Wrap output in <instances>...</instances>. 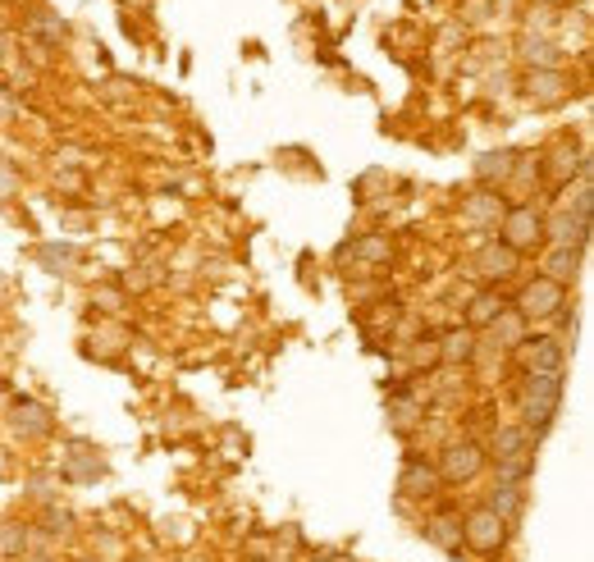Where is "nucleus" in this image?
<instances>
[{"label": "nucleus", "mask_w": 594, "mask_h": 562, "mask_svg": "<svg viewBox=\"0 0 594 562\" xmlns=\"http://www.w3.org/2000/svg\"><path fill=\"white\" fill-rule=\"evenodd\" d=\"M558 403H562V371H530L521 389V425L530 434H544L558 416Z\"/></svg>", "instance_id": "1"}, {"label": "nucleus", "mask_w": 594, "mask_h": 562, "mask_svg": "<svg viewBox=\"0 0 594 562\" xmlns=\"http://www.w3.org/2000/svg\"><path fill=\"white\" fill-rule=\"evenodd\" d=\"M489 457L498 462V480L526 485V475L535 471V434L526 425H503L489 439Z\"/></svg>", "instance_id": "2"}, {"label": "nucleus", "mask_w": 594, "mask_h": 562, "mask_svg": "<svg viewBox=\"0 0 594 562\" xmlns=\"http://www.w3.org/2000/svg\"><path fill=\"white\" fill-rule=\"evenodd\" d=\"M462 544L476 548V553H485V557H494L507 544V521L498 512H489V507H471L466 521H462Z\"/></svg>", "instance_id": "3"}, {"label": "nucleus", "mask_w": 594, "mask_h": 562, "mask_svg": "<svg viewBox=\"0 0 594 562\" xmlns=\"http://www.w3.org/2000/svg\"><path fill=\"white\" fill-rule=\"evenodd\" d=\"M439 480L444 485H466V480H476L480 471H485V448L480 444H471V439H462V444H448L444 453H439Z\"/></svg>", "instance_id": "4"}, {"label": "nucleus", "mask_w": 594, "mask_h": 562, "mask_svg": "<svg viewBox=\"0 0 594 562\" xmlns=\"http://www.w3.org/2000/svg\"><path fill=\"white\" fill-rule=\"evenodd\" d=\"M562 302H567V289L539 274L535 284L521 289V298H517V316H521V321H548V316H558Z\"/></svg>", "instance_id": "5"}, {"label": "nucleus", "mask_w": 594, "mask_h": 562, "mask_svg": "<svg viewBox=\"0 0 594 562\" xmlns=\"http://www.w3.org/2000/svg\"><path fill=\"white\" fill-rule=\"evenodd\" d=\"M539 242H544V215L535 206H517L503 224V247L521 256V251H535Z\"/></svg>", "instance_id": "6"}, {"label": "nucleus", "mask_w": 594, "mask_h": 562, "mask_svg": "<svg viewBox=\"0 0 594 562\" xmlns=\"http://www.w3.org/2000/svg\"><path fill=\"white\" fill-rule=\"evenodd\" d=\"M439 471L430 466V462H421V457H412L403 471H398V489H403V498H430V494H439Z\"/></svg>", "instance_id": "7"}, {"label": "nucleus", "mask_w": 594, "mask_h": 562, "mask_svg": "<svg viewBox=\"0 0 594 562\" xmlns=\"http://www.w3.org/2000/svg\"><path fill=\"white\" fill-rule=\"evenodd\" d=\"M517 270V251H507L503 242H485L480 251H476V274H485V279H507Z\"/></svg>", "instance_id": "8"}, {"label": "nucleus", "mask_w": 594, "mask_h": 562, "mask_svg": "<svg viewBox=\"0 0 594 562\" xmlns=\"http://www.w3.org/2000/svg\"><path fill=\"white\" fill-rule=\"evenodd\" d=\"M485 507H489V512H498V516H503V521L512 526V521L521 516V507H526V489H521L517 480H498Z\"/></svg>", "instance_id": "9"}, {"label": "nucleus", "mask_w": 594, "mask_h": 562, "mask_svg": "<svg viewBox=\"0 0 594 562\" xmlns=\"http://www.w3.org/2000/svg\"><path fill=\"white\" fill-rule=\"evenodd\" d=\"M567 348L558 339H526V366L530 371H562Z\"/></svg>", "instance_id": "10"}, {"label": "nucleus", "mask_w": 594, "mask_h": 562, "mask_svg": "<svg viewBox=\"0 0 594 562\" xmlns=\"http://www.w3.org/2000/svg\"><path fill=\"white\" fill-rule=\"evenodd\" d=\"M425 539L444 553H462V521L457 516H430L425 521Z\"/></svg>", "instance_id": "11"}, {"label": "nucleus", "mask_w": 594, "mask_h": 562, "mask_svg": "<svg viewBox=\"0 0 594 562\" xmlns=\"http://www.w3.org/2000/svg\"><path fill=\"white\" fill-rule=\"evenodd\" d=\"M544 279H553V284H562L567 289V279H576V270H580V247H553L548 256H544Z\"/></svg>", "instance_id": "12"}, {"label": "nucleus", "mask_w": 594, "mask_h": 562, "mask_svg": "<svg viewBox=\"0 0 594 562\" xmlns=\"http://www.w3.org/2000/svg\"><path fill=\"white\" fill-rule=\"evenodd\" d=\"M439 357H444V362H471V357H476V334H471V330H453V334H444Z\"/></svg>", "instance_id": "13"}, {"label": "nucleus", "mask_w": 594, "mask_h": 562, "mask_svg": "<svg viewBox=\"0 0 594 562\" xmlns=\"http://www.w3.org/2000/svg\"><path fill=\"white\" fill-rule=\"evenodd\" d=\"M503 316V302L494 298V293H480L476 302H471V312H466V325L471 330H485V325H494Z\"/></svg>", "instance_id": "14"}, {"label": "nucleus", "mask_w": 594, "mask_h": 562, "mask_svg": "<svg viewBox=\"0 0 594 562\" xmlns=\"http://www.w3.org/2000/svg\"><path fill=\"white\" fill-rule=\"evenodd\" d=\"M15 425H19L24 434H46V430H51V421H46V412H42L37 403H24V398L15 403Z\"/></svg>", "instance_id": "15"}, {"label": "nucleus", "mask_w": 594, "mask_h": 562, "mask_svg": "<svg viewBox=\"0 0 594 562\" xmlns=\"http://www.w3.org/2000/svg\"><path fill=\"white\" fill-rule=\"evenodd\" d=\"M562 87H567V78H562L558 69H535V74H530V97H539V101L562 97Z\"/></svg>", "instance_id": "16"}, {"label": "nucleus", "mask_w": 594, "mask_h": 562, "mask_svg": "<svg viewBox=\"0 0 594 562\" xmlns=\"http://www.w3.org/2000/svg\"><path fill=\"white\" fill-rule=\"evenodd\" d=\"M494 325H498V339H503V348H517V343H526V339H521V330H526V321H521L517 312H512V316H498Z\"/></svg>", "instance_id": "17"}, {"label": "nucleus", "mask_w": 594, "mask_h": 562, "mask_svg": "<svg viewBox=\"0 0 594 562\" xmlns=\"http://www.w3.org/2000/svg\"><path fill=\"white\" fill-rule=\"evenodd\" d=\"M507 169H512V156H507V151H503V156H485V160H480V179H494V174H498V179H507Z\"/></svg>", "instance_id": "18"}, {"label": "nucleus", "mask_w": 594, "mask_h": 562, "mask_svg": "<svg viewBox=\"0 0 594 562\" xmlns=\"http://www.w3.org/2000/svg\"><path fill=\"white\" fill-rule=\"evenodd\" d=\"M416 421V403L412 398H398L394 403V425H412Z\"/></svg>", "instance_id": "19"}, {"label": "nucleus", "mask_w": 594, "mask_h": 562, "mask_svg": "<svg viewBox=\"0 0 594 562\" xmlns=\"http://www.w3.org/2000/svg\"><path fill=\"white\" fill-rule=\"evenodd\" d=\"M24 544H28V535H24V530H19V526H10V530H5V535H0V548H5V553H19V548H24Z\"/></svg>", "instance_id": "20"}, {"label": "nucleus", "mask_w": 594, "mask_h": 562, "mask_svg": "<svg viewBox=\"0 0 594 562\" xmlns=\"http://www.w3.org/2000/svg\"><path fill=\"white\" fill-rule=\"evenodd\" d=\"M362 256H371V261H380V256H389V247H384V242H366V247H362Z\"/></svg>", "instance_id": "21"}, {"label": "nucleus", "mask_w": 594, "mask_h": 562, "mask_svg": "<svg viewBox=\"0 0 594 562\" xmlns=\"http://www.w3.org/2000/svg\"><path fill=\"white\" fill-rule=\"evenodd\" d=\"M0 119H10V101L5 97H0Z\"/></svg>", "instance_id": "22"}]
</instances>
